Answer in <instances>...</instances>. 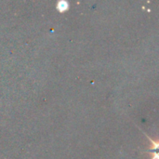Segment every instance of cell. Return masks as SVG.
<instances>
[{
  "instance_id": "6da1fadb",
  "label": "cell",
  "mask_w": 159,
  "mask_h": 159,
  "mask_svg": "<svg viewBox=\"0 0 159 159\" xmlns=\"http://www.w3.org/2000/svg\"><path fill=\"white\" fill-rule=\"evenodd\" d=\"M144 135L150 142V146L147 150H145V152L150 154L151 159H159V138L157 140H154L150 138L146 133H144Z\"/></svg>"
}]
</instances>
